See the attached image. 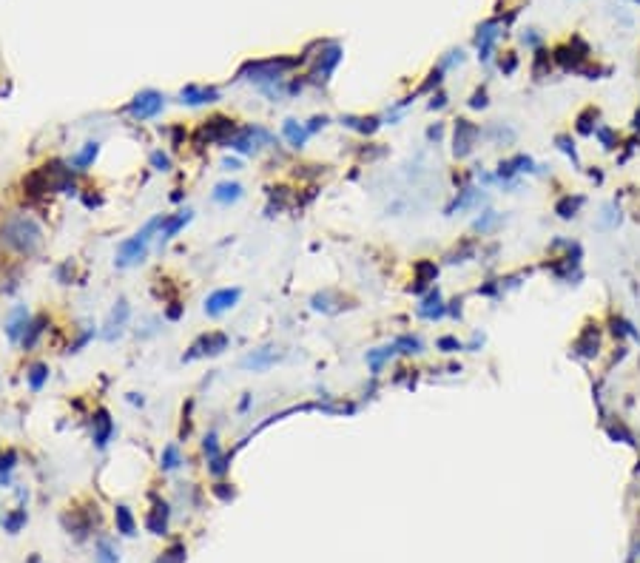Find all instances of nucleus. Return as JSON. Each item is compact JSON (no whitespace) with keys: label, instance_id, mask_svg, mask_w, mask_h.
I'll return each instance as SVG.
<instances>
[{"label":"nucleus","instance_id":"1","mask_svg":"<svg viewBox=\"0 0 640 563\" xmlns=\"http://www.w3.org/2000/svg\"><path fill=\"white\" fill-rule=\"evenodd\" d=\"M0 245L15 256L29 259L43 245V228L29 214H12L4 220V225H0Z\"/></svg>","mask_w":640,"mask_h":563},{"label":"nucleus","instance_id":"2","mask_svg":"<svg viewBox=\"0 0 640 563\" xmlns=\"http://www.w3.org/2000/svg\"><path fill=\"white\" fill-rule=\"evenodd\" d=\"M305 57H265V60H248L242 68H239V80H248L253 86H259V91L265 89H273V86H282L288 83L291 72L294 68L302 65Z\"/></svg>","mask_w":640,"mask_h":563},{"label":"nucleus","instance_id":"3","mask_svg":"<svg viewBox=\"0 0 640 563\" xmlns=\"http://www.w3.org/2000/svg\"><path fill=\"white\" fill-rule=\"evenodd\" d=\"M163 222H165V214H157V217H151L146 225H142L131 239L120 242L117 256H114V265H117V267H131V265H137V262L146 259L151 239L160 236V231H163Z\"/></svg>","mask_w":640,"mask_h":563},{"label":"nucleus","instance_id":"4","mask_svg":"<svg viewBox=\"0 0 640 563\" xmlns=\"http://www.w3.org/2000/svg\"><path fill=\"white\" fill-rule=\"evenodd\" d=\"M239 131V122L231 114H211L194 128V146H228V139Z\"/></svg>","mask_w":640,"mask_h":563},{"label":"nucleus","instance_id":"5","mask_svg":"<svg viewBox=\"0 0 640 563\" xmlns=\"http://www.w3.org/2000/svg\"><path fill=\"white\" fill-rule=\"evenodd\" d=\"M273 143V134L265 128V125H256V122H248V125H239V131L228 139V146L234 154L239 157H253L259 148L270 146Z\"/></svg>","mask_w":640,"mask_h":563},{"label":"nucleus","instance_id":"6","mask_svg":"<svg viewBox=\"0 0 640 563\" xmlns=\"http://www.w3.org/2000/svg\"><path fill=\"white\" fill-rule=\"evenodd\" d=\"M228 344H231V339H228V333H222V330H211V333H202V336H196L194 341H191V347L182 353V365H191V362H196V359H213V356H220V353H225L228 350Z\"/></svg>","mask_w":640,"mask_h":563},{"label":"nucleus","instance_id":"7","mask_svg":"<svg viewBox=\"0 0 640 563\" xmlns=\"http://www.w3.org/2000/svg\"><path fill=\"white\" fill-rule=\"evenodd\" d=\"M165 108V97L157 91V89H142V91H137L131 100H128V106L123 108L134 122H146V120H154L160 111Z\"/></svg>","mask_w":640,"mask_h":563},{"label":"nucleus","instance_id":"8","mask_svg":"<svg viewBox=\"0 0 640 563\" xmlns=\"http://www.w3.org/2000/svg\"><path fill=\"white\" fill-rule=\"evenodd\" d=\"M339 63H341V46L336 40L322 43V49H319V54L313 60V68H310V75H308V83H322L325 86L333 77Z\"/></svg>","mask_w":640,"mask_h":563},{"label":"nucleus","instance_id":"9","mask_svg":"<svg viewBox=\"0 0 640 563\" xmlns=\"http://www.w3.org/2000/svg\"><path fill=\"white\" fill-rule=\"evenodd\" d=\"M100 521V512H97V504L89 507V510H65L60 515V524L65 526L68 535H75V538H86L89 532H94V524Z\"/></svg>","mask_w":640,"mask_h":563},{"label":"nucleus","instance_id":"10","mask_svg":"<svg viewBox=\"0 0 640 563\" xmlns=\"http://www.w3.org/2000/svg\"><path fill=\"white\" fill-rule=\"evenodd\" d=\"M478 137H481V128L470 120H456V134H453V154L456 160H464L475 151V143H478Z\"/></svg>","mask_w":640,"mask_h":563},{"label":"nucleus","instance_id":"11","mask_svg":"<svg viewBox=\"0 0 640 563\" xmlns=\"http://www.w3.org/2000/svg\"><path fill=\"white\" fill-rule=\"evenodd\" d=\"M220 100H222V91L217 86H199V83H188L177 94V103L180 106H188V108L211 106V103H220Z\"/></svg>","mask_w":640,"mask_h":563},{"label":"nucleus","instance_id":"12","mask_svg":"<svg viewBox=\"0 0 640 563\" xmlns=\"http://www.w3.org/2000/svg\"><path fill=\"white\" fill-rule=\"evenodd\" d=\"M239 299H242V291H239V288H220V291H213V293L205 299V313H208L211 319H217V316L234 310V308L239 305Z\"/></svg>","mask_w":640,"mask_h":563},{"label":"nucleus","instance_id":"13","mask_svg":"<svg viewBox=\"0 0 640 563\" xmlns=\"http://www.w3.org/2000/svg\"><path fill=\"white\" fill-rule=\"evenodd\" d=\"M111 438H114V418L106 407H97L92 412V441L97 450H106Z\"/></svg>","mask_w":640,"mask_h":563},{"label":"nucleus","instance_id":"14","mask_svg":"<svg viewBox=\"0 0 640 563\" xmlns=\"http://www.w3.org/2000/svg\"><path fill=\"white\" fill-rule=\"evenodd\" d=\"M23 194H26L29 199H43V196L54 194V182H51V177L46 174L43 165H40V168H32V171L23 177Z\"/></svg>","mask_w":640,"mask_h":563},{"label":"nucleus","instance_id":"15","mask_svg":"<svg viewBox=\"0 0 640 563\" xmlns=\"http://www.w3.org/2000/svg\"><path fill=\"white\" fill-rule=\"evenodd\" d=\"M498 34H501V20H498V18H492V20H487V23L478 26V32H475V46H478V57H481L484 63L492 57V49H495Z\"/></svg>","mask_w":640,"mask_h":563},{"label":"nucleus","instance_id":"16","mask_svg":"<svg viewBox=\"0 0 640 563\" xmlns=\"http://www.w3.org/2000/svg\"><path fill=\"white\" fill-rule=\"evenodd\" d=\"M168 518H171V507L163 498H154V507L146 515V529L151 535H165L168 532Z\"/></svg>","mask_w":640,"mask_h":563},{"label":"nucleus","instance_id":"17","mask_svg":"<svg viewBox=\"0 0 640 563\" xmlns=\"http://www.w3.org/2000/svg\"><path fill=\"white\" fill-rule=\"evenodd\" d=\"M279 359H282V353H276V347H262V350H253V353H248L242 359V367L253 370V373H262V370L273 367Z\"/></svg>","mask_w":640,"mask_h":563},{"label":"nucleus","instance_id":"18","mask_svg":"<svg viewBox=\"0 0 640 563\" xmlns=\"http://www.w3.org/2000/svg\"><path fill=\"white\" fill-rule=\"evenodd\" d=\"M191 220H194V210H191V208L180 210V214H174V217H165L163 231H160V236H157V239H160V245H168V242H171V239H174V236H177V234H180V231L191 222Z\"/></svg>","mask_w":640,"mask_h":563},{"label":"nucleus","instance_id":"19","mask_svg":"<svg viewBox=\"0 0 640 563\" xmlns=\"http://www.w3.org/2000/svg\"><path fill=\"white\" fill-rule=\"evenodd\" d=\"M282 137L288 139V146L291 148H305V143L310 139V134H308V128H305V122H299V120H294V117H288L282 122Z\"/></svg>","mask_w":640,"mask_h":563},{"label":"nucleus","instance_id":"20","mask_svg":"<svg viewBox=\"0 0 640 563\" xmlns=\"http://www.w3.org/2000/svg\"><path fill=\"white\" fill-rule=\"evenodd\" d=\"M29 322H32V313H29L26 308H15V310H12V316H9V322H6V336H9L15 344H18V341H23Z\"/></svg>","mask_w":640,"mask_h":563},{"label":"nucleus","instance_id":"21","mask_svg":"<svg viewBox=\"0 0 640 563\" xmlns=\"http://www.w3.org/2000/svg\"><path fill=\"white\" fill-rule=\"evenodd\" d=\"M245 196V188L239 185V182H220L217 188L211 191V199L217 202V205H234V202H239Z\"/></svg>","mask_w":640,"mask_h":563},{"label":"nucleus","instance_id":"22","mask_svg":"<svg viewBox=\"0 0 640 563\" xmlns=\"http://www.w3.org/2000/svg\"><path fill=\"white\" fill-rule=\"evenodd\" d=\"M421 319H430V322H436V319H441V316H447V305L441 302V293H439V288L436 291H430V296H427L421 305H418V310H415Z\"/></svg>","mask_w":640,"mask_h":563},{"label":"nucleus","instance_id":"23","mask_svg":"<svg viewBox=\"0 0 640 563\" xmlns=\"http://www.w3.org/2000/svg\"><path fill=\"white\" fill-rule=\"evenodd\" d=\"M49 330V313H37V316H32V322H29V327H26V336H23V341H20V347L23 350H34V344L43 339V333Z\"/></svg>","mask_w":640,"mask_h":563},{"label":"nucleus","instance_id":"24","mask_svg":"<svg viewBox=\"0 0 640 563\" xmlns=\"http://www.w3.org/2000/svg\"><path fill=\"white\" fill-rule=\"evenodd\" d=\"M128 316H131V308H128V302H125V299H120V302L114 305L111 316H108V324H106V327H111V330H106L103 336H106V339L120 336V333H123V327H125V322H128Z\"/></svg>","mask_w":640,"mask_h":563},{"label":"nucleus","instance_id":"25","mask_svg":"<svg viewBox=\"0 0 640 563\" xmlns=\"http://www.w3.org/2000/svg\"><path fill=\"white\" fill-rule=\"evenodd\" d=\"M100 157V143H97V139H92V143H86L75 157H71V168H75V171H89L92 165H94V160Z\"/></svg>","mask_w":640,"mask_h":563},{"label":"nucleus","instance_id":"26","mask_svg":"<svg viewBox=\"0 0 640 563\" xmlns=\"http://www.w3.org/2000/svg\"><path fill=\"white\" fill-rule=\"evenodd\" d=\"M341 125H347V128H353V131H359V134H365V137H370V134H376L379 128H382V117H356V114H347V117H341Z\"/></svg>","mask_w":640,"mask_h":563},{"label":"nucleus","instance_id":"27","mask_svg":"<svg viewBox=\"0 0 640 563\" xmlns=\"http://www.w3.org/2000/svg\"><path fill=\"white\" fill-rule=\"evenodd\" d=\"M114 524H117V532H120V535H125V538H134V535H137V518H134L131 507L117 504V507H114Z\"/></svg>","mask_w":640,"mask_h":563},{"label":"nucleus","instance_id":"28","mask_svg":"<svg viewBox=\"0 0 640 563\" xmlns=\"http://www.w3.org/2000/svg\"><path fill=\"white\" fill-rule=\"evenodd\" d=\"M49 376H51V370H49V365H46V362H34V365H29V370H26V384H29V390H32V393H40V390L46 387Z\"/></svg>","mask_w":640,"mask_h":563},{"label":"nucleus","instance_id":"29","mask_svg":"<svg viewBox=\"0 0 640 563\" xmlns=\"http://www.w3.org/2000/svg\"><path fill=\"white\" fill-rule=\"evenodd\" d=\"M393 356H396V347H393V344H387V347H376V350H368V365H370L373 376H379V373H382V367H384V362H390Z\"/></svg>","mask_w":640,"mask_h":563},{"label":"nucleus","instance_id":"30","mask_svg":"<svg viewBox=\"0 0 640 563\" xmlns=\"http://www.w3.org/2000/svg\"><path fill=\"white\" fill-rule=\"evenodd\" d=\"M180 467H182V453H180V447H177V444H165L163 453H160V469H163V472H174V469H180Z\"/></svg>","mask_w":640,"mask_h":563},{"label":"nucleus","instance_id":"31","mask_svg":"<svg viewBox=\"0 0 640 563\" xmlns=\"http://www.w3.org/2000/svg\"><path fill=\"white\" fill-rule=\"evenodd\" d=\"M393 347H396V353H401V356H421L424 353V344H421L418 336H399L393 341Z\"/></svg>","mask_w":640,"mask_h":563},{"label":"nucleus","instance_id":"32","mask_svg":"<svg viewBox=\"0 0 640 563\" xmlns=\"http://www.w3.org/2000/svg\"><path fill=\"white\" fill-rule=\"evenodd\" d=\"M94 563H120V549L108 538H100L94 549Z\"/></svg>","mask_w":640,"mask_h":563},{"label":"nucleus","instance_id":"33","mask_svg":"<svg viewBox=\"0 0 640 563\" xmlns=\"http://www.w3.org/2000/svg\"><path fill=\"white\" fill-rule=\"evenodd\" d=\"M185 555H188L185 543H182V540H177V543H171L165 552H160V557H157L154 563H185Z\"/></svg>","mask_w":640,"mask_h":563},{"label":"nucleus","instance_id":"34","mask_svg":"<svg viewBox=\"0 0 640 563\" xmlns=\"http://www.w3.org/2000/svg\"><path fill=\"white\" fill-rule=\"evenodd\" d=\"M26 521H29V512H26V510H12V512L4 518V529H6L9 535H18V532L26 526Z\"/></svg>","mask_w":640,"mask_h":563},{"label":"nucleus","instance_id":"35","mask_svg":"<svg viewBox=\"0 0 640 563\" xmlns=\"http://www.w3.org/2000/svg\"><path fill=\"white\" fill-rule=\"evenodd\" d=\"M231 458H234V453H222V455H217L213 461H208V472H211L213 478H225V475H228V469H231Z\"/></svg>","mask_w":640,"mask_h":563},{"label":"nucleus","instance_id":"36","mask_svg":"<svg viewBox=\"0 0 640 563\" xmlns=\"http://www.w3.org/2000/svg\"><path fill=\"white\" fill-rule=\"evenodd\" d=\"M415 279H421L424 285H430V282H436V276H439V265L436 262H430V259H421V262H415Z\"/></svg>","mask_w":640,"mask_h":563},{"label":"nucleus","instance_id":"37","mask_svg":"<svg viewBox=\"0 0 640 563\" xmlns=\"http://www.w3.org/2000/svg\"><path fill=\"white\" fill-rule=\"evenodd\" d=\"M202 453H205V458H208V461H213L217 455H222V447H220V436H217V430H211V433L202 438Z\"/></svg>","mask_w":640,"mask_h":563},{"label":"nucleus","instance_id":"38","mask_svg":"<svg viewBox=\"0 0 640 563\" xmlns=\"http://www.w3.org/2000/svg\"><path fill=\"white\" fill-rule=\"evenodd\" d=\"M211 492H213V495H217L222 504H231V501L237 498V489H234V483H228V481H222V478H220L217 483L211 486Z\"/></svg>","mask_w":640,"mask_h":563},{"label":"nucleus","instance_id":"39","mask_svg":"<svg viewBox=\"0 0 640 563\" xmlns=\"http://www.w3.org/2000/svg\"><path fill=\"white\" fill-rule=\"evenodd\" d=\"M149 163H151V168H154V171H160V174H168V171L174 168V163H171V157H168L165 151H151Z\"/></svg>","mask_w":640,"mask_h":563},{"label":"nucleus","instance_id":"40","mask_svg":"<svg viewBox=\"0 0 640 563\" xmlns=\"http://www.w3.org/2000/svg\"><path fill=\"white\" fill-rule=\"evenodd\" d=\"M584 205V196H578V199H572V196H566L563 202H558V214L563 217V220H569V217H575V210Z\"/></svg>","mask_w":640,"mask_h":563},{"label":"nucleus","instance_id":"41","mask_svg":"<svg viewBox=\"0 0 640 563\" xmlns=\"http://www.w3.org/2000/svg\"><path fill=\"white\" fill-rule=\"evenodd\" d=\"M191 412H194V401H188V404L182 407V424H180V438H182V441L191 436V424H194Z\"/></svg>","mask_w":640,"mask_h":563},{"label":"nucleus","instance_id":"42","mask_svg":"<svg viewBox=\"0 0 640 563\" xmlns=\"http://www.w3.org/2000/svg\"><path fill=\"white\" fill-rule=\"evenodd\" d=\"M71 279H75V259H65L57 267V282L60 285H71Z\"/></svg>","mask_w":640,"mask_h":563},{"label":"nucleus","instance_id":"43","mask_svg":"<svg viewBox=\"0 0 640 563\" xmlns=\"http://www.w3.org/2000/svg\"><path fill=\"white\" fill-rule=\"evenodd\" d=\"M436 347L441 350V353H458V350H464V344H461L456 336H441V339L436 341Z\"/></svg>","mask_w":640,"mask_h":563},{"label":"nucleus","instance_id":"44","mask_svg":"<svg viewBox=\"0 0 640 563\" xmlns=\"http://www.w3.org/2000/svg\"><path fill=\"white\" fill-rule=\"evenodd\" d=\"M182 310H185V305H182L180 299H174V302H168V308H165V319H168V322H180V319H182Z\"/></svg>","mask_w":640,"mask_h":563},{"label":"nucleus","instance_id":"45","mask_svg":"<svg viewBox=\"0 0 640 563\" xmlns=\"http://www.w3.org/2000/svg\"><path fill=\"white\" fill-rule=\"evenodd\" d=\"M185 139H188V128H185V125H174V128H171V146H174V148H182Z\"/></svg>","mask_w":640,"mask_h":563},{"label":"nucleus","instance_id":"46","mask_svg":"<svg viewBox=\"0 0 640 563\" xmlns=\"http://www.w3.org/2000/svg\"><path fill=\"white\" fill-rule=\"evenodd\" d=\"M592 114H598V111H595V108H586V111L578 117V131H581V134H595V128H592V122H589Z\"/></svg>","mask_w":640,"mask_h":563},{"label":"nucleus","instance_id":"47","mask_svg":"<svg viewBox=\"0 0 640 563\" xmlns=\"http://www.w3.org/2000/svg\"><path fill=\"white\" fill-rule=\"evenodd\" d=\"M327 122H330V117H325V114L319 117V114H316V117H310V120L305 122V128H308V134L313 137V134H316V131H322V128H325Z\"/></svg>","mask_w":640,"mask_h":563},{"label":"nucleus","instance_id":"48","mask_svg":"<svg viewBox=\"0 0 640 563\" xmlns=\"http://www.w3.org/2000/svg\"><path fill=\"white\" fill-rule=\"evenodd\" d=\"M495 222H498V217H495V210H487V214H484V217H481V220L475 222V231H481V234H484V231H489V228H492Z\"/></svg>","mask_w":640,"mask_h":563},{"label":"nucleus","instance_id":"49","mask_svg":"<svg viewBox=\"0 0 640 563\" xmlns=\"http://www.w3.org/2000/svg\"><path fill=\"white\" fill-rule=\"evenodd\" d=\"M487 89H478L472 97H470V108H487Z\"/></svg>","mask_w":640,"mask_h":563},{"label":"nucleus","instance_id":"50","mask_svg":"<svg viewBox=\"0 0 640 563\" xmlns=\"http://www.w3.org/2000/svg\"><path fill=\"white\" fill-rule=\"evenodd\" d=\"M515 68H518V57H515L513 51H507V60H501V72H504V75H513Z\"/></svg>","mask_w":640,"mask_h":563},{"label":"nucleus","instance_id":"51","mask_svg":"<svg viewBox=\"0 0 640 563\" xmlns=\"http://www.w3.org/2000/svg\"><path fill=\"white\" fill-rule=\"evenodd\" d=\"M83 202H86V208H100L103 205V196L100 194H83Z\"/></svg>","mask_w":640,"mask_h":563},{"label":"nucleus","instance_id":"52","mask_svg":"<svg viewBox=\"0 0 640 563\" xmlns=\"http://www.w3.org/2000/svg\"><path fill=\"white\" fill-rule=\"evenodd\" d=\"M558 143H560V148L572 157V160H578V154H575V146H569V137H558Z\"/></svg>","mask_w":640,"mask_h":563},{"label":"nucleus","instance_id":"53","mask_svg":"<svg viewBox=\"0 0 640 563\" xmlns=\"http://www.w3.org/2000/svg\"><path fill=\"white\" fill-rule=\"evenodd\" d=\"M447 106V94H433V100H430V111H436V108H444Z\"/></svg>","mask_w":640,"mask_h":563},{"label":"nucleus","instance_id":"54","mask_svg":"<svg viewBox=\"0 0 640 563\" xmlns=\"http://www.w3.org/2000/svg\"><path fill=\"white\" fill-rule=\"evenodd\" d=\"M222 168H225V171H239V168H242V163H239L237 157H228V160L222 163Z\"/></svg>","mask_w":640,"mask_h":563},{"label":"nucleus","instance_id":"55","mask_svg":"<svg viewBox=\"0 0 640 563\" xmlns=\"http://www.w3.org/2000/svg\"><path fill=\"white\" fill-rule=\"evenodd\" d=\"M524 43H527V46H538V43H541V37H538V34H532V29H529V34H524Z\"/></svg>","mask_w":640,"mask_h":563},{"label":"nucleus","instance_id":"56","mask_svg":"<svg viewBox=\"0 0 640 563\" xmlns=\"http://www.w3.org/2000/svg\"><path fill=\"white\" fill-rule=\"evenodd\" d=\"M441 131H444L441 125H433L430 131H427V139H439V137H441Z\"/></svg>","mask_w":640,"mask_h":563},{"label":"nucleus","instance_id":"57","mask_svg":"<svg viewBox=\"0 0 640 563\" xmlns=\"http://www.w3.org/2000/svg\"><path fill=\"white\" fill-rule=\"evenodd\" d=\"M248 407H251V393H245V398H242V401H239V410H242V412H245V410H248Z\"/></svg>","mask_w":640,"mask_h":563},{"label":"nucleus","instance_id":"58","mask_svg":"<svg viewBox=\"0 0 640 563\" xmlns=\"http://www.w3.org/2000/svg\"><path fill=\"white\" fill-rule=\"evenodd\" d=\"M182 196H185V194H182V191H180V188H177V191H174V194H171V199H174V202H182Z\"/></svg>","mask_w":640,"mask_h":563},{"label":"nucleus","instance_id":"59","mask_svg":"<svg viewBox=\"0 0 640 563\" xmlns=\"http://www.w3.org/2000/svg\"><path fill=\"white\" fill-rule=\"evenodd\" d=\"M128 401H134V404H142V396H137V393H131V396H128Z\"/></svg>","mask_w":640,"mask_h":563},{"label":"nucleus","instance_id":"60","mask_svg":"<svg viewBox=\"0 0 640 563\" xmlns=\"http://www.w3.org/2000/svg\"><path fill=\"white\" fill-rule=\"evenodd\" d=\"M634 128H640V111L634 114Z\"/></svg>","mask_w":640,"mask_h":563},{"label":"nucleus","instance_id":"61","mask_svg":"<svg viewBox=\"0 0 640 563\" xmlns=\"http://www.w3.org/2000/svg\"><path fill=\"white\" fill-rule=\"evenodd\" d=\"M29 563H40V557H37V555H32V557H29Z\"/></svg>","mask_w":640,"mask_h":563},{"label":"nucleus","instance_id":"62","mask_svg":"<svg viewBox=\"0 0 640 563\" xmlns=\"http://www.w3.org/2000/svg\"><path fill=\"white\" fill-rule=\"evenodd\" d=\"M634 4H640V0H634Z\"/></svg>","mask_w":640,"mask_h":563}]
</instances>
